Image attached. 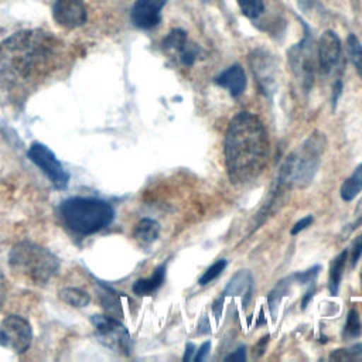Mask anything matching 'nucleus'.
I'll return each instance as SVG.
<instances>
[{"label":"nucleus","mask_w":362,"mask_h":362,"mask_svg":"<svg viewBox=\"0 0 362 362\" xmlns=\"http://www.w3.org/2000/svg\"><path fill=\"white\" fill-rule=\"evenodd\" d=\"M57 40L41 30L16 33L0 42V90L11 100L24 98L54 69Z\"/></svg>","instance_id":"obj_1"},{"label":"nucleus","mask_w":362,"mask_h":362,"mask_svg":"<svg viewBox=\"0 0 362 362\" xmlns=\"http://www.w3.org/2000/svg\"><path fill=\"white\" fill-rule=\"evenodd\" d=\"M269 146L267 132L256 115L239 112L233 116L225 133V163L230 182H253L267 164Z\"/></svg>","instance_id":"obj_2"},{"label":"nucleus","mask_w":362,"mask_h":362,"mask_svg":"<svg viewBox=\"0 0 362 362\" xmlns=\"http://www.w3.org/2000/svg\"><path fill=\"white\" fill-rule=\"evenodd\" d=\"M8 266L16 276L30 284H47L59 269L57 256L30 240L18 242L8 253Z\"/></svg>","instance_id":"obj_3"},{"label":"nucleus","mask_w":362,"mask_h":362,"mask_svg":"<svg viewBox=\"0 0 362 362\" xmlns=\"http://www.w3.org/2000/svg\"><path fill=\"white\" fill-rule=\"evenodd\" d=\"M327 147L325 134L314 132L298 146L283 163L279 173V184L286 187H307L321 163V157Z\"/></svg>","instance_id":"obj_4"},{"label":"nucleus","mask_w":362,"mask_h":362,"mask_svg":"<svg viewBox=\"0 0 362 362\" xmlns=\"http://www.w3.org/2000/svg\"><path fill=\"white\" fill-rule=\"evenodd\" d=\"M59 215L72 232L86 236L106 228L115 218L112 205L88 197H72L59 205Z\"/></svg>","instance_id":"obj_5"},{"label":"nucleus","mask_w":362,"mask_h":362,"mask_svg":"<svg viewBox=\"0 0 362 362\" xmlns=\"http://www.w3.org/2000/svg\"><path fill=\"white\" fill-rule=\"evenodd\" d=\"M304 25V37L303 40L291 47L287 52L288 61L294 75L301 82L303 88L308 90L314 82V71H315V54L313 48V35L311 30L305 23Z\"/></svg>","instance_id":"obj_6"},{"label":"nucleus","mask_w":362,"mask_h":362,"mask_svg":"<svg viewBox=\"0 0 362 362\" xmlns=\"http://www.w3.org/2000/svg\"><path fill=\"white\" fill-rule=\"evenodd\" d=\"M90 322L93 324L96 338L102 345L117 354H130L132 339L129 331L119 320L109 315H93Z\"/></svg>","instance_id":"obj_7"},{"label":"nucleus","mask_w":362,"mask_h":362,"mask_svg":"<svg viewBox=\"0 0 362 362\" xmlns=\"http://www.w3.org/2000/svg\"><path fill=\"white\" fill-rule=\"evenodd\" d=\"M33 339V331L28 321L20 315H8L0 324V345L16 352L24 354Z\"/></svg>","instance_id":"obj_8"},{"label":"nucleus","mask_w":362,"mask_h":362,"mask_svg":"<svg viewBox=\"0 0 362 362\" xmlns=\"http://www.w3.org/2000/svg\"><path fill=\"white\" fill-rule=\"evenodd\" d=\"M28 158L48 177L54 188L65 189L69 184V175L64 170L55 154L41 143H33L28 148Z\"/></svg>","instance_id":"obj_9"},{"label":"nucleus","mask_w":362,"mask_h":362,"mask_svg":"<svg viewBox=\"0 0 362 362\" xmlns=\"http://www.w3.org/2000/svg\"><path fill=\"white\" fill-rule=\"evenodd\" d=\"M341 40L332 30H327L321 34L317 45V61L320 72L327 75L338 64L341 57Z\"/></svg>","instance_id":"obj_10"},{"label":"nucleus","mask_w":362,"mask_h":362,"mask_svg":"<svg viewBox=\"0 0 362 362\" xmlns=\"http://www.w3.org/2000/svg\"><path fill=\"white\" fill-rule=\"evenodd\" d=\"M52 16L54 20L65 28L81 27L88 18L83 0H55Z\"/></svg>","instance_id":"obj_11"},{"label":"nucleus","mask_w":362,"mask_h":362,"mask_svg":"<svg viewBox=\"0 0 362 362\" xmlns=\"http://www.w3.org/2000/svg\"><path fill=\"white\" fill-rule=\"evenodd\" d=\"M250 65L263 93L267 96L272 95L276 83V64L272 55H269L266 51L256 49L250 55Z\"/></svg>","instance_id":"obj_12"},{"label":"nucleus","mask_w":362,"mask_h":362,"mask_svg":"<svg viewBox=\"0 0 362 362\" xmlns=\"http://www.w3.org/2000/svg\"><path fill=\"white\" fill-rule=\"evenodd\" d=\"M167 0H136L130 18L132 23L141 30H151L161 21V10Z\"/></svg>","instance_id":"obj_13"},{"label":"nucleus","mask_w":362,"mask_h":362,"mask_svg":"<svg viewBox=\"0 0 362 362\" xmlns=\"http://www.w3.org/2000/svg\"><path fill=\"white\" fill-rule=\"evenodd\" d=\"M163 49L177 52L178 59L187 66L194 64L198 54V48L188 42L187 33L181 28H175L168 33V35L163 40Z\"/></svg>","instance_id":"obj_14"},{"label":"nucleus","mask_w":362,"mask_h":362,"mask_svg":"<svg viewBox=\"0 0 362 362\" xmlns=\"http://www.w3.org/2000/svg\"><path fill=\"white\" fill-rule=\"evenodd\" d=\"M215 83L228 89L230 96L238 98L243 93L246 88L245 71L239 64H233L215 78Z\"/></svg>","instance_id":"obj_15"},{"label":"nucleus","mask_w":362,"mask_h":362,"mask_svg":"<svg viewBox=\"0 0 362 362\" xmlns=\"http://www.w3.org/2000/svg\"><path fill=\"white\" fill-rule=\"evenodd\" d=\"M253 291V279L247 270H239L228 283L223 296H245L243 304L246 305Z\"/></svg>","instance_id":"obj_16"},{"label":"nucleus","mask_w":362,"mask_h":362,"mask_svg":"<svg viewBox=\"0 0 362 362\" xmlns=\"http://www.w3.org/2000/svg\"><path fill=\"white\" fill-rule=\"evenodd\" d=\"M165 277V263L160 264L150 277L147 279H139L133 284V293L137 296H148L154 293L164 281Z\"/></svg>","instance_id":"obj_17"},{"label":"nucleus","mask_w":362,"mask_h":362,"mask_svg":"<svg viewBox=\"0 0 362 362\" xmlns=\"http://www.w3.org/2000/svg\"><path fill=\"white\" fill-rule=\"evenodd\" d=\"M158 233H160L158 222L150 218H143L141 221L137 222L134 228V238L143 246H148L153 242H156L158 238Z\"/></svg>","instance_id":"obj_18"},{"label":"nucleus","mask_w":362,"mask_h":362,"mask_svg":"<svg viewBox=\"0 0 362 362\" xmlns=\"http://www.w3.org/2000/svg\"><path fill=\"white\" fill-rule=\"evenodd\" d=\"M346 257H348V250H344L337 257H334V260L331 262L329 274H328V288H329V293L332 296L338 294L339 283H341V279H342Z\"/></svg>","instance_id":"obj_19"},{"label":"nucleus","mask_w":362,"mask_h":362,"mask_svg":"<svg viewBox=\"0 0 362 362\" xmlns=\"http://www.w3.org/2000/svg\"><path fill=\"white\" fill-rule=\"evenodd\" d=\"M362 191V163L342 182L339 194L344 201H352Z\"/></svg>","instance_id":"obj_20"},{"label":"nucleus","mask_w":362,"mask_h":362,"mask_svg":"<svg viewBox=\"0 0 362 362\" xmlns=\"http://www.w3.org/2000/svg\"><path fill=\"white\" fill-rule=\"evenodd\" d=\"M294 281V276H288L286 279H281L276 286L274 288L270 291L269 297H267V303H269V307H270V314L273 317V320H276V315H277V308H279V304L281 301V298L287 294L291 283Z\"/></svg>","instance_id":"obj_21"},{"label":"nucleus","mask_w":362,"mask_h":362,"mask_svg":"<svg viewBox=\"0 0 362 362\" xmlns=\"http://www.w3.org/2000/svg\"><path fill=\"white\" fill-rule=\"evenodd\" d=\"M59 298L72 307H85L89 304L90 297L86 291L76 287H65L59 291Z\"/></svg>","instance_id":"obj_22"},{"label":"nucleus","mask_w":362,"mask_h":362,"mask_svg":"<svg viewBox=\"0 0 362 362\" xmlns=\"http://www.w3.org/2000/svg\"><path fill=\"white\" fill-rule=\"evenodd\" d=\"M346 47H348L349 59L354 64V66L356 68L359 76L362 78V45H361L359 40L356 38V35H354V34L348 35Z\"/></svg>","instance_id":"obj_23"},{"label":"nucleus","mask_w":362,"mask_h":362,"mask_svg":"<svg viewBox=\"0 0 362 362\" xmlns=\"http://www.w3.org/2000/svg\"><path fill=\"white\" fill-rule=\"evenodd\" d=\"M361 332H362V321H361L359 313L355 308H351L348 313L342 334L345 338H358Z\"/></svg>","instance_id":"obj_24"},{"label":"nucleus","mask_w":362,"mask_h":362,"mask_svg":"<svg viewBox=\"0 0 362 362\" xmlns=\"http://www.w3.org/2000/svg\"><path fill=\"white\" fill-rule=\"evenodd\" d=\"M242 14H245L250 20L259 18L264 11L263 0H236Z\"/></svg>","instance_id":"obj_25"},{"label":"nucleus","mask_w":362,"mask_h":362,"mask_svg":"<svg viewBox=\"0 0 362 362\" xmlns=\"http://www.w3.org/2000/svg\"><path fill=\"white\" fill-rule=\"evenodd\" d=\"M225 267H226V260H225V259L216 260L214 264H211V266L204 272V274L199 277L198 283H199L201 286H205V284L211 283L212 280H215V279L223 272Z\"/></svg>","instance_id":"obj_26"},{"label":"nucleus","mask_w":362,"mask_h":362,"mask_svg":"<svg viewBox=\"0 0 362 362\" xmlns=\"http://www.w3.org/2000/svg\"><path fill=\"white\" fill-rule=\"evenodd\" d=\"M349 252H351V264L355 266L356 262L359 260V257L362 256V233L358 235V236L354 239Z\"/></svg>","instance_id":"obj_27"},{"label":"nucleus","mask_w":362,"mask_h":362,"mask_svg":"<svg viewBox=\"0 0 362 362\" xmlns=\"http://www.w3.org/2000/svg\"><path fill=\"white\" fill-rule=\"evenodd\" d=\"M313 221H314V218H313V215H307V216H304V218H301L298 222H296L294 223V226L291 228V235H297V233H300L301 230H304L307 226H310L311 223H313Z\"/></svg>","instance_id":"obj_28"},{"label":"nucleus","mask_w":362,"mask_h":362,"mask_svg":"<svg viewBox=\"0 0 362 362\" xmlns=\"http://www.w3.org/2000/svg\"><path fill=\"white\" fill-rule=\"evenodd\" d=\"M245 359H246V348L245 346H239L233 354H230L225 358V361H232V362H243Z\"/></svg>","instance_id":"obj_29"},{"label":"nucleus","mask_w":362,"mask_h":362,"mask_svg":"<svg viewBox=\"0 0 362 362\" xmlns=\"http://www.w3.org/2000/svg\"><path fill=\"white\" fill-rule=\"evenodd\" d=\"M209 349H211V342H209V341L204 342V344L199 346V349L197 351V354H195V356H194V361H195V362L204 361V359L206 358V355L209 354Z\"/></svg>","instance_id":"obj_30"},{"label":"nucleus","mask_w":362,"mask_h":362,"mask_svg":"<svg viewBox=\"0 0 362 362\" xmlns=\"http://www.w3.org/2000/svg\"><path fill=\"white\" fill-rule=\"evenodd\" d=\"M341 93H342V81L338 79V81H335V83L332 85V98H331L332 109L337 107V102H338V98L341 96Z\"/></svg>","instance_id":"obj_31"},{"label":"nucleus","mask_w":362,"mask_h":362,"mask_svg":"<svg viewBox=\"0 0 362 362\" xmlns=\"http://www.w3.org/2000/svg\"><path fill=\"white\" fill-rule=\"evenodd\" d=\"M197 332L199 335H204V334H209L211 332V327H209V321L206 318V315H202L201 317V321L198 322V329Z\"/></svg>","instance_id":"obj_32"},{"label":"nucleus","mask_w":362,"mask_h":362,"mask_svg":"<svg viewBox=\"0 0 362 362\" xmlns=\"http://www.w3.org/2000/svg\"><path fill=\"white\" fill-rule=\"evenodd\" d=\"M223 294L219 297V298H216L215 301H214V304H212V311H214V314H215V318H216V321H219V317H221V313H222V303H223Z\"/></svg>","instance_id":"obj_33"},{"label":"nucleus","mask_w":362,"mask_h":362,"mask_svg":"<svg viewBox=\"0 0 362 362\" xmlns=\"http://www.w3.org/2000/svg\"><path fill=\"white\" fill-rule=\"evenodd\" d=\"M6 293H7V290H6V279H4V274H3V272L0 270V310H1L3 304H4V300H6Z\"/></svg>","instance_id":"obj_34"},{"label":"nucleus","mask_w":362,"mask_h":362,"mask_svg":"<svg viewBox=\"0 0 362 362\" xmlns=\"http://www.w3.org/2000/svg\"><path fill=\"white\" fill-rule=\"evenodd\" d=\"M194 352H195V346H194V344H192V342H188V344H187V346H185V352H184L182 361H184V362L189 361Z\"/></svg>","instance_id":"obj_35"},{"label":"nucleus","mask_w":362,"mask_h":362,"mask_svg":"<svg viewBox=\"0 0 362 362\" xmlns=\"http://www.w3.org/2000/svg\"><path fill=\"white\" fill-rule=\"evenodd\" d=\"M297 3L303 10H311L314 7L315 0H297Z\"/></svg>","instance_id":"obj_36"},{"label":"nucleus","mask_w":362,"mask_h":362,"mask_svg":"<svg viewBox=\"0 0 362 362\" xmlns=\"http://www.w3.org/2000/svg\"><path fill=\"white\" fill-rule=\"evenodd\" d=\"M314 291H315V288L313 287V288H310V290L305 293V296H304V298H303V303H301V307H303V310L307 307L308 301L313 298V296H314Z\"/></svg>","instance_id":"obj_37"},{"label":"nucleus","mask_w":362,"mask_h":362,"mask_svg":"<svg viewBox=\"0 0 362 362\" xmlns=\"http://www.w3.org/2000/svg\"><path fill=\"white\" fill-rule=\"evenodd\" d=\"M267 341H269V335H264L263 338H262V341L257 344V349H259V355L263 352V349H264V344H267Z\"/></svg>","instance_id":"obj_38"},{"label":"nucleus","mask_w":362,"mask_h":362,"mask_svg":"<svg viewBox=\"0 0 362 362\" xmlns=\"http://www.w3.org/2000/svg\"><path fill=\"white\" fill-rule=\"evenodd\" d=\"M361 279H362V274H361Z\"/></svg>","instance_id":"obj_39"}]
</instances>
